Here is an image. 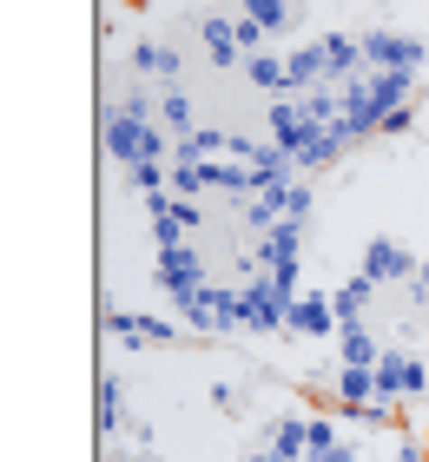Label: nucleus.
Returning a JSON list of instances; mask_svg holds the SVG:
<instances>
[{
  "mask_svg": "<svg viewBox=\"0 0 429 462\" xmlns=\"http://www.w3.org/2000/svg\"><path fill=\"white\" fill-rule=\"evenodd\" d=\"M159 245V284L199 330H317L297 298L304 264V185L277 145L205 133L179 106L133 99L113 113Z\"/></svg>",
  "mask_w": 429,
  "mask_h": 462,
  "instance_id": "f257e3e1",
  "label": "nucleus"
},
{
  "mask_svg": "<svg viewBox=\"0 0 429 462\" xmlns=\"http://www.w3.org/2000/svg\"><path fill=\"white\" fill-rule=\"evenodd\" d=\"M416 67L423 47L403 33H331L284 60H251V79L265 87L271 145L291 165H324L396 119Z\"/></svg>",
  "mask_w": 429,
  "mask_h": 462,
  "instance_id": "f03ea898",
  "label": "nucleus"
},
{
  "mask_svg": "<svg viewBox=\"0 0 429 462\" xmlns=\"http://www.w3.org/2000/svg\"><path fill=\"white\" fill-rule=\"evenodd\" d=\"M331 330L363 403L429 396V245H370L331 298Z\"/></svg>",
  "mask_w": 429,
  "mask_h": 462,
  "instance_id": "7ed1b4c3",
  "label": "nucleus"
},
{
  "mask_svg": "<svg viewBox=\"0 0 429 462\" xmlns=\"http://www.w3.org/2000/svg\"><path fill=\"white\" fill-rule=\"evenodd\" d=\"M251 462H357V449L343 443L331 423H277L271 443Z\"/></svg>",
  "mask_w": 429,
  "mask_h": 462,
  "instance_id": "20e7f679",
  "label": "nucleus"
}]
</instances>
